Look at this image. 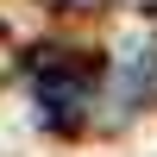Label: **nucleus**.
<instances>
[{
    "label": "nucleus",
    "instance_id": "1",
    "mask_svg": "<svg viewBox=\"0 0 157 157\" xmlns=\"http://www.w3.org/2000/svg\"><path fill=\"white\" fill-rule=\"evenodd\" d=\"M32 94H38V107H44L50 120H75V113L88 107V94H94V69L75 63V57H38Z\"/></svg>",
    "mask_w": 157,
    "mask_h": 157
}]
</instances>
